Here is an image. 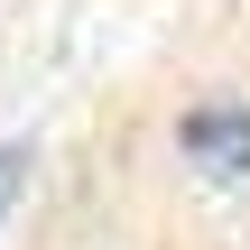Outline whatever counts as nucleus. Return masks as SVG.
Listing matches in <instances>:
<instances>
[{
	"label": "nucleus",
	"instance_id": "f257e3e1",
	"mask_svg": "<svg viewBox=\"0 0 250 250\" xmlns=\"http://www.w3.org/2000/svg\"><path fill=\"white\" fill-rule=\"evenodd\" d=\"M186 158L213 176V186H250V111L241 102H213L186 121Z\"/></svg>",
	"mask_w": 250,
	"mask_h": 250
},
{
	"label": "nucleus",
	"instance_id": "f03ea898",
	"mask_svg": "<svg viewBox=\"0 0 250 250\" xmlns=\"http://www.w3.org/2000/svg\"><path fill=\"white\" fill-rule=\"evenodd\" d=\"M9 186H19V158H0V204H9Z\"/></svg>",
	"mask_w": 250,
	"mask_h": 250
}]
</instances>
